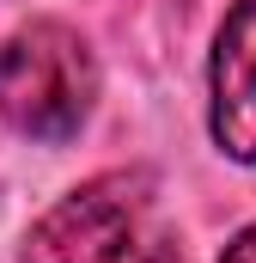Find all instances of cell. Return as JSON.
<instances>
[{
    "label": "cell",
    "mask_w": 256,
    "mask_h": 263,
    "mask_svg": "<svg viewBox=\"0 0 256 263\" xmlns=\"http://www.w3.org/2000/svg\"><path fill=\"white\" fill-rule=\"evenodd\" d=\"M134 263H183V257H177V251L159 239V245H140V251H134Z\"/></svg>",
    "instance_id": "cell-5"
},
{
    "label": "cell",
    "mask_w": 256,
    "mask_h": 263,
    "mask_svg": "<svg viewBox=\"0 0 256 263\" xmlns=\"http://www.w3.org/2000/svg\"><path fill=\"white\" fill-rule=\"evenodd\" d=\"M98 104V62L61 18H37L0 43V117L31 141H73Z\"/></svg>",
    "instance_id": "cell-1"
},
{
    "label": "cell",
    "mask_w": 256,
    "mask_h": 263,
    "mask_svg": "<svg viewBox=\"0 0 256 263\" xmlns=\"http://www.w3.org/2000/svg\"><path fill=\"white\" fill-rule=\"evenodd\" d=\"M146 196H153L146 172H104L79 184L31 227L25 263H134Z\"/></svg>",
    "instance_id": "cell-2"
},
{
    "label": "cell",
    "mask_w": 256,
    "mask_h": 263,
    "mask_svg": "<svg viewBox=\"0 0 256 263\" xmlns=\"http://www.w3.org/2000/svg\"><path fill=\"white\" fill-rule=\"evenodd\" d=\"M207 129L226 159L256 165V0H238L207 62Z\"/></svg>",
    "instance_id": "cell-3"
},
{
    "label": "cell",
    "mask_w": 256,
    "mask_h": 263,
    "mask_svg": "<svg viewBox=\"0 0 256 263\" xmlns=\"http://www.w3.org/2000/svg\"><path fill=\"white\" fill-rule=\"evenodd\" d=\"M220 263H256V227H244V233L226 245V257H220Z\"/></svg>",
    "instance_id": "cell-4"
}]
</instances>
